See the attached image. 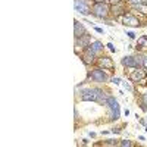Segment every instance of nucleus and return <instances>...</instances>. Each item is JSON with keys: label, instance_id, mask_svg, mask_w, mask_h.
I'll return each instance as SVG.
<instances>
[{"label": "nucleus", "instance_id": "obj_23", "mask_svg": "<svg viewBox=\"0 0 147 147\" xmlns=\"http://www.w3.org/2000/svg\"><path fill=\"white\" fill-rule=\"evenodd\" d=\"M107 47L110 49V52H116V49L113 47V44H112V43H109V44H107Z\"/></svg>", "mask_w": 147, "mask_h": 147}, {"label": "nucleus", "instance_id": "obj_17", "mask_svg": "<svg viewBox=\"0 0 147 147\" xmlns=\"http://www.w3.org/2000/svg\"><path fill=\"white\" fill-rule=\"evenodd\" d=\"M103 146H119V143H116V140H107L106 143H103Z\"/></svg>", "mask_w": 147, "mask_h": 147}, {"label": "nucleus", "instance_id": "obj_3", "mask_svg": "<svg viewBox=\"0 0 147 147\" xmlns=\"http://www.w3.org/2000/svg\"><path fill=\"white\" fill-rule=\"evenodd\" d=\"M74 6H75V10L80 12L81 15H88L91 13V7L84 2V0H75L74 2Z\"/></svg>", "mask_w": 147, "mask_h": 147}, {"label": "nucleus", "instance_id": "obj_14", "mask_svg": "<svg viewBox=\"0 0 147 147\" xmlns=\"http://www.w3.org/2000/svg\"><path fill=\"white\" fill-rule=\"evenodd\" d=\"M136 10H138V12H141L143 15H147V3L146 2H143V3H140V5H136V6H132Z\"/></svg>", "mask_w": 147, "mask_h": 147}, {"label": "nucleus", "instance_id": "obj_6", "mask_svg": "<svg viewBox=\"0 0 147 147\" xmlns=\"http://www.w3.org/2000/svg\"><path fill=\"white\" fill-rule=\"evenodd\" d=\"M122 24L127 27H140V21L134 15H129V13H125L122 16Z\"/></svg>", "mask_w": 147, "mask_h": 147}, {"label": "nucleus", "instance_id": "obj_12", "mask_svg": "<svg viewBox=\"0 0 147 147\" xmlns=\"http://www.w3.org/2000/svg\"><path fill=\"white\" fill-rule=\"evenodd\" d=\"M122 12H124V6H122L121 3L113 5L112 7H110V13H112L113 16H119V15H122Z\"/></svg>", "mask_w": 147, "mask_h": 147}, {"label": "nucleus", "instance_id": "obj_2", "mask_svg": "<svg viewBox=\"0 0 147 147\" xmlns=\"http://www.w3.org/2000/svg\"><path fill=\"white\" fill-rule=\"evenodd\" d=\"M106 105H107V106H109V109H110V119H112V121L119 119V115H121V107H119V103L115 100V97L109 96L107 99H106Z\"/></svg>", "mask_w": 147, "mask_h": 147}, {"label": "nucleus", "instance_id": "obj_8", "mask_svg": "<svg viewBox=\"0 0 147 147\" xmlns=\"http://www.w3.org/2000/svg\"><path fill=\"white\" fill-rule=\"evenodd\" d=\"M91 43H93L91 37L85 34V35L80 37V38H77V41H75V46H77V47H81V49H88Z\"/></svg>", "mask_w": 147, "mask_h": 147}, {"label": "nucleus", "instance_id": "obj_24", "mask_svg": "<svg viewBox=\"0 0 147 147\" xmlns=\"http://www.w3.org/2000/svg\"><path fill=\"white\" fill-rule=\"evenodd\" d=\"M124 87H125V88H127L128 91H132V88H131V85H129L128 82H124Z\"/></svg>", "mask_w": 147, "mask_h": 147}, {"label": "nucleus", "instance_id": "obj_25", "mask_svg": "<svg viewBox=\"0 0 147 147\" xmlns=\"http://www.w3.org/2000/svg\"><path fill=\"white\" fill-rule=\"evenodd\" d=\"M110 132H113V134H119V132H121V128H113V129H110Z\"/></svg>", "mask_w": 147, "mask_h": 147}, {"label": "nucleus", "instance_id": "obj_9", "mask_svg": "<svg viewBox=\"0 0 147 147\" xmlns=\"http://www.w3.org/2000/svg\"><path fill=\"white\" fill-rule=\"evenodd\" d=\"M122 65L125 68H137L138 66V60L134 56H124L122 57Z\"/></svg>", "mask_w": 147, "mask_h": 147}, {"label": "nucleus", "instance_id": "obj_18", "mask_svg": "<svg viewBox=\"0 0 147 147\" xmlns=\"http://www.w3.org/2000/svg\"><path fill=\"white\" fill-rule=\"evenodd\" d=\"M119 146H122V147H129V146H132V143H131L129 140H124V141L119 143Z\"/></svg>", "mask_w": 147, "mask_h": 147}, {"label": "nucleus", "instance_id": "obj_11", "mask_svg": "<svg viewBox=\"0 0 147 147\" xmlns=\"http://www.w3.org/2000/svg\"><path fill=\"white\" fill-rule=\"evenodd\" d=\"M99 65L103 66V68H106V69H113V68H115L112 59H110L109 56H102V57L99 59Z\"/></svg>", "mask_w": 147, "mask_h": 147}, {"label": "nucleus", "instance_id": "obj_15", "mask_svg": "<svg viewBox=\"0 0 147 147\" xmlns=\"http://www.w3.org/2000/svg\"><path fill=\"white\" fill-rule=\"evenodd\" d=\"M137 46L140 49H147V35H141L138 41H137Z\"/></svg>", "mask_w": 147, "mask_h": 147}, {"label": "nucleus", "instance_id": "obj_1", "mask_svg": "<svg viewBox=\"0 0 147 147\" xmlns=\"http://www.w3.org/2000/svg\"><path fill=\"white\" fill-rule=\"evenodd\" d=\"M91 13L96 15L97 18L106 19V18L110 15V6H109L106 2H97V3H94L93 7H91Z\"/></svg>", "mask_w": 147, "mask_h": 147}, {"label": "nucleus", "instance_id": "obj_5", "mask_svg": "<svg viewBox=\"0 0 147 147\" xmlns=\"http://www.w3.org/2000/svg\"><path fill=\"white\" fill-rule=\"evenodd\" d=\"M146 78H147V74L143 68H134V71H131V80L134 82H141Z\"/></svg>", "mask_w": 147, "mask_h": 147}, {"label": "nucleus", "instance_id": "obj_4", "mask_svg": "<svg viewBox=\"0 0 147 147\" xmlns=\"http://www.w3.org/2000/svg\"><path fill=\"white\" fill-rule=\"evenodd\" d=\"M90 78H91L93 81H96V82H105V81H107L106 72H105L103 69H100V68L94 69V71L90 74Z\"/></svg>", "mask_w": 147, "mask_h": 147}, {"label": "nucleus", "instance_id": "obj_28", "mask_svg": "<svg viewBox=\"0 0 147 147\" xmlns=\"http://www.w3.org/2000/svg\"><path fill=\"white\" fill-rule=\"evenodd\" d=\"M146 132H147V127H146Z\"/></svg>", "mask_w": 147, "mask_h": 147}, {"label": "nucleus", "instance_id": "obj_21", "mask_svg": "<svg viewBox=\"0 0 147 147\" xmlns=\"http://www.w3.org/2000/svg\"><path fill=\"white\" fill-rule=\"evenodd\" d=\"M127 35L129 37V38H136V34H134L132 31H127Z\"/></svg>", "mask_w": 147, "mask_h": 147}, {"label": "nucleus", "instance_id": "obj_10", "mask_svg": "<svg viewBox=\"0 0 147 147\" xmlns=\"http://www.w3.org/2000/svg\"><path fill=\"white\" fill-rule=\"evenodd\" d=\"M74 35H75V38H80V37L85 35V28L80 21L74 22Z\"/></svg>", "mask_w": 147, "mask_h": 147}, {"label": "nucleus", "instance_id": "obj_27", "mask_svg": "<svg viewBox=\"0 0 147 147\" xmlns=\"http://www.w3.org/2000/svg\"><path fill=\"white\" fill-rule=\"evenodd\" d=\"M94 2L97 3V2H106V0H94Z\"/></svg>", "mask_w": 147, "mask_h": 147}, {"label": "nucleus", "instance_id": "obj_7", "mask_svg": "<svg viewBox=\"0 0 147 147\" xmlns=\"http://www.w3.org/2000/svg\"><path fill=\"white\" fill-rule=\"evenodd\" d=\"M96 55H97V53H94L90 47H88V49H85V52L82 53V62H84L85 65H91V63H94V62H96Z\"/></svg>", "mask_w": 147, "mask_h": 147}, {"label": "nucleus", "instance_id": "obj_19", "mask_svg": "<svg viewBox=\"0 0 147 147\" xmlns=\"http://www.w3.org/2000/svg\"><path fill=\"white\" fill-rule=\"evenodd\" d=\"M106 2H107V3H110V5L113 6V5H118V3H121V0H106Z\"/></svg>", "mask_w": 147, "mask_h": 147}, {"label": "nucleus", "instance_id": "obj_16", "mask_svg": "<svg viewBox=\"0 0 147 147\" xmlns=\"http://www.w3.org/2000/svg\"><path fill=\"white\" fill-rule=\"evenodd\" d=\"M125 2H127L128 5H131V6H136V5H140V3L146 2V0H125Z\"/></svg>", "mask_w": 147, "mask_h": 147}, {"label": "nucleus", "instance_id": "obj_20", "mask_svg": "<svg viewBox=\"0 0 147 147\" xmlns=\"http://www.w3.org/2000/svg\"><path fill=\"white\" fill-rule=\"evenodd\" d=\"M94 31H96V32H99V34H105L103 28H100V27H94Z\"/></svg>", "mask_w": 147, "mask_h": 147}, {"label": "nucleus", "instance_id": "obj_13", "mask_svg": "<svg viewBox=\"0 0 147 147\" xmlns=\"http://www.w3.org/2000/svg\"><path fill=\"white\" fill-rule=\"evenodd\" d=\"M90 49L94 52V53H100L103 50V44L99 41V40H93V43L90 44Z\"/></svg>", "mask_w": 147, "mask_h": 147}, {"label": "nucleus", "instance_id": "obj_26", "mask_svg": "<svg viewBox=\"0 0 147 147\" xmlns=\"http://www.w3.org/2000/svg\"><path fill=\"white\" fill-rule=\"evenodd\" d=\"M112 82L118 85V84H121V80H119V78H112Z\"/></svg>", "mask_w": 147, "mask_h": 147}, {"label": "nucleus", "instance_id": "obj_22", "mask_svg": "<svg viewBox=\"0 0 147 147\" xmlns=\"http://www.w3.org/2000/svg\"><path fill=\"white\" fill-rule=\"evenodd\" d=\"M143 66L147 69V56H143Z\"/></svg>", "mask_w": 147, "mask_h": 147}]
</instances>
